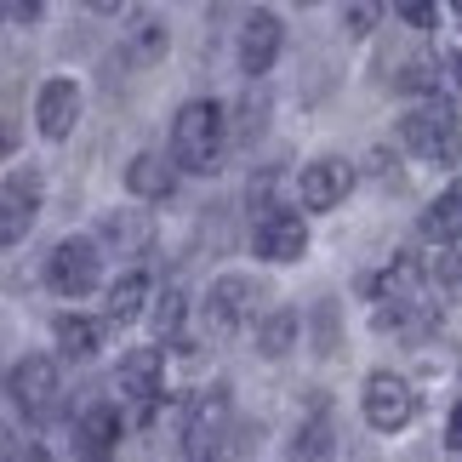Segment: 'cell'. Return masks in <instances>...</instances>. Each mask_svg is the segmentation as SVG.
Returning a JSON list of instances; mask_svg holds the SVG:
<instances>
[{
    "mask_svg": "<svg viewBox=\"0 0 462 462\" xmlns=\"http://www.w3.org/2000/svg\"><path fill=\"white\" fill-rule=\"evenodd\" d=\"M223 103L211 97H194L177 109L171 120V160L183 171H217V154H223Z\"/></svg>",
    "mask_w": 462,
    "mask_h": 462,
    "instance_id": "obj_1",
    "label": "cell"
},
{
    "mask_svg": "<svg viewBox=\"0 0 462 462\" xmlns=\"http://www.w3.org/2000/svg\"><path fill=\"white\" fill-rule=\"evenodd\" d=\"M400 137H405V149L417 160H429V166H457L462 160V120L446 103H417V109L400 120Z\"/></svg>",
    "mask_w": 462,
    "mask_h": 462,
    "instance_id": "obj_2",
    "label": "cell"
},
{
    "mask_svg": "<svg viewBox=\"0 0 462 462\" xmlns=\"http://www.w3.org/2000/svg\"><path fill=\"white\" fill-rule=\"evenodd\" d=\"M411 417H417L411 383L394 377V371H371V377H365V422H371V429H377V434H400Z\"/></svg>",
    "mask_w": 462,
    "mask_h": 462,
    "instance_id": "obj_3",
    "label": "cell"
},
{
    "mask_svg": "<svg viewBox=\"0 0 462 462\" xmlns=\"http://www.w3.org/2000/svg\"><path fill=\"white\" fill-rule=\"evenodd\" d=\"M160 383H166V354H160V348H132V354H120L115 388L137 405V417H154Z\"/></svg>",
    "mask_w": 462,
    "mask_h": 462,
    "instance_id": "obj_4",
    "label": "cell"
},
{
    "mask_svg": "<svg viewBox=\"0 0 462 462\" xmlns=\"http://www.w3.org/2000/svg\"><path fill=\"white\" fill-rule=\"evenodd\" d=\"M223 422H228V388H200V394L189 400V411H183V451L189 462H211L206 446L223 434Z\"/></svg>",
    "mask_w": 462,
    "mask_h": 462,
    "instance_id": "obj_5",
    "label": "cell"
},
{
    "mask_svg": "<svg viewBox=\"0 0 462 462\" xmlns=\"http://www.w3.org/2000/svg\"><path fill=\"white\" fill-rule=\"evenodd\" d=\"M348 189H354V166L348 160H309L303 171H297V200H303L309 211H331V206H343L348 200Z\"/></svg>",
    "mask_w": 462,
    "mask_h": 462,
    "instance_id": "obj_6",
    "label": "cell"
},
{
    "mask_svg": "<svg viewBox=\"0 0 462 462\" xmlns=\"http://www.w3.org/2000/svg\"><path fill=\"white\" fill-rule=\"evenodd\" d=\"M12 405L29 417H46L51 405H58V365L46 360V354H29V360L12 365Z\"/></svg>",
    "mask_w": 462,
    "mask_h": 462,
    "instance_id": "obj_7",
    "label": "cell"
},
{
    "mask_svg": "<svg viewBox=\"0 0 462 462\" xmlns=\"http://www.w3.org/2000/svg\"><path fill=\"white\" fill-rule=\"evenodd\" d=\"M34 120H41V137L46 143H63L80 120V86L69 75H51L41 92H34Z\"/></svg>",
    "mask_w": 462,
    "mask_h": 462,
    "instance_id": "obj_8",
    "label": "cell"
},
{
    "mask_svg": "<svg viewBox=\"0 0 462 462\" xmlns=\"http://www.w3.org/2000/svg\"><path fill=\"white\" fill-rule=\"evenodd\" d=\"M51 286L63 297H86L97 291V245L92 240H58V252H51Z\"/></svg>",
    "mask_w": 462,
    "mask_h": 462,
    "instance_id": "obj_9",
    "label": "cell"
},
{
    "mask_svg": "<svg viewBox=\"0 0 462 462\" xmlns=\"http://www.w3.org/2000/svg\"><path fill=\"white\" fill-rule=\"evenodd\" d=\"M34 211H41V177H34V171H12L6 194H0V240L17 245L34 228Z\"/></svg>",
    "mask_w": 462,
    "mask_h": 462,
    "instance_id": "obj_10",
    "label": "cell"
},
{
    "mask_svg": "<svg viewBox=\"0 0 462 462\" xmlns=\"http://www.w3.org/2000/svg\"><path fill=\"white\" fill-rule=\"evenodd\" d=\"M252 297H257V286L245 274H223L217 286L206 291V331L211 337H228L245 314H252Z\"/></svg>",
    "mask_w": 462,
    "mask_h": 462,
    "instance_id": "obj_11",
    "label": "cell"
},
{
    "mask_svg": "<svg viewBox=\"0 0 462 462\" xmlns=\"http://www.w3.org/2000/svg\"><path fill=\"white\" fill-rule=\"evenodd\" d=\"M309 252V223L297 211H263L257 223V257L269 263H297Z\"/></svg>",
    "mask_w": 462,
    "mask_h": 462,
    "instance_id": "obj_12",
    "label": "cell"
},
{
    "mask_svg": "<svg viewBox=\"0 0 462 462\" xmlns=\"http://www.w3.org/2000/svg\"><path fill=\"white\" fill-rule=\"evenodd\" d=\"M280 41H286V29H280L274 12H252L240 29V69L245 75H269L274 58H280Z\"/></svg>",
    "mask_w": 462,
    "mask_h": 462,
    "instance_id": "obj_13",
    "label": "cell"
},
{
    "mask_svg": "<svg viewBox=\"0 0 462 462\" xmlns=\"http://www.w3.org/2000/svg\"><path fill=\"white\" fill-rule=\"evenodd\" d=\"M115 446H120V411L115 405H86L75 417V451L92 462H109Z\"/></svg>",
    "mask_w": 462,
    "mask_h": 462,
    "instance_id": "obj_14",
    "label": "cell"
},
{
    "mask_svg": "<svg viewBox=\"0 0 462 462\" xmlns=\"http://www.w3.org/2000/svg\"><path fill=\"white\" fill-rule=\"evenodd\" d=\"M126 189L137 194V200H166V194L177 189V160H166V154H132Z\"/></svg>",
    "mask_w": 462,
    "mask_h": 462,
    "instance_id": "obj_15",
    "label": "cell"
},
{
    "mask_svg": "<svg viewBox=\"0 0 462 462\" xmlns=\"http://www.w3.org/2000/svg\"><path fill=\"white\" fill-rule=\"evenodd\" d=\"M51 337H58V348L69 360H92L103 331H97V319H86V314H58L51 319Z\"/></svg>",
    "mask_w": 462,
    "mask_h": 462,
    "instance_id": "obj_16",
    "label": "cell"
},
{
    "mask_svg": "<svg viewBox=\"0 0 462 462\" xmlns=\"http://www.w3.org/2000/svg\"><path fill=\"white\" fill-rule=\"evenodd\" d=\"M422 235L429 240H457L462 235V183H451L429 211H422Z\"/></svg>",
    "mask_w": 462,
    "mask_h": 462,
    "instance_id": "obj_17",
    "label": "cell"
},
{
    "mask_svg": "<svg viewBox=\"0 0 462 462\" xmlns=\"http://www.w3.org/2000/svg\"><path fill=\"white\" fill-rule=\"evenodd\" d=\"M297 331H303V314H297V309H274V314L257 326V348L269 354V360H280V354H291Z\"/></svg>",
    "mask_w": 462,
    "mask_h": 462,
    "instance_id": "obj_18",
    "label": "cell"
},
{
    "mask_svg": "<svg viewBox=\"0 0 462 462\" xmlns=\"http://www.w3.org/2000/svg\"><path fill=\"white\" fill-rule=\"evenodd\" d=\"M143 303H149V274H143V269L120 274L115 286H109V319H120V326L143 314Z\"/></svg>",
    "mask_w": 462,
    "mask_h": 462,
    "instance_id": "obj_19",
    "label": "cell"
},
{
    "mask_svg": "<svg viewBox=\"0 0 462 462\" xmlns=\"http://www.w3.org/2000/svg\"><path fill=\"white\" fill-rule=\"evenodd\" d=\"M286 462H331V429H326V417H309L303 429H297Z\"/></svg>",
    "mask_w": 462,
    "mask_h": 462,
    "instance_id": "obj_20",
    "label": "cell"
},
{
    "mask_svg": "<svg viewBox=\"0 0 462 462\" xmlns=\"http://www.w3.org/2000/svg\"><path fill=\"white\" fill-rule=\"evenodd\" d=\"M103 240L137 252V245L149 240V217H143V211H109V217H103Z\"/></svg>",
    "mask_w": 462,
    "mask_h": 462,
    "instance_id": "obj_21",
    "label": "cell"
},
{
    "mask_svg": "<svg viewBox=\"0 0 462 462\" xmlns=\"http://www.w3.org/2000/svg\"><path fill=\"white\" fill-rule=\"evenodd\" d=\"M154 58H166V23H137L132 29V41H126V63H154Z\"/></svg>",
    "mask_w": 462,
    "mask_h": 462,
    "instance_id": "obj_22",
    "label": "cell"
},
{
    "mask_svg": "<svg viewBox=\"0 0 462 462\" xmlns=\"http://www.w3.org/2000/svg\"><path fill=\"white\" fill-rule=\"evenodd\" d=\"M394 86H400V92H434V86H439V75H434V63L411 58V63H405L400 75H394Z\"/></svg>",
    "mask_w": 462,
    "mask_h": 462,
    "instance_id": "obj_23",
    "label": "cell"
},
{
    "mask_svg": "<svg viewBox=\"0 0 462 462\" xmlns=\"http://www.w3.org/2000/svg\"><path fill=\"white\" fill-rule=\"evenodd\" d=\"M183 331V291H166V303L154 309V337H177Z\"/></svg>",
    "mask_w": 462,
    "mask_h": 462,
    "instance_id": "obj_24",
    "label": "cell"
},
{
    "mask_svg": "<svg viewBox=\"0 0 462 462\" xmlns=\"http://www.w3.org/2000/svg\"><path fill=\"white\" fill-rule=\"evenodd\" d=\"M400 23H411V29H434L439 23V6H422V0H405V6H394Z\"/></svg>",
    "mask_w": 462,
    "mask_h": 462,
    "instance_id": "obj_25",
    "label": "cell"
},
{
    "mask_svg": "<svg viewBox=\"0 0 462 462\" xmlns=\"http://www.w3.org/2000/svg\"><path fill=\"white\" fill-rule=\"evenodd\" d=\"M0 12H6V23H41V0H6V6H0Z\"/></svg>",
    "mask_w": 462,
    "mask_h": 462,
    "instance_id": "obj_26",
    "label": "cell"
},
{
    "mask_svg": "<svg viewBox=\"0 0 462 462\" xmlns=\"http://www.w3.org/2000/svg\"><path fill=\"white\" fill-rule=\"evenodd\" d=\"M371 23H377V6H348V12H343V29H348V34H365Z\"/></svg>",
    "mask_w": 462,
    "mask_h": 462,
    "instance_id": "obj_27",
    "label": "cell"
},
{
    "mask_svg": "<svg viewBox=\"0 0 462 462\" xmlns=\"http://www.w3.org/2000/svg\"><path fill=\"white\" fill-rule=\"evenodd\" d=\"M446 446H451V451H462V405H457L451 422H446Z\"/></svg>",
    "mask_w": 462,
    "mask_h": 462,
    "instance_id": "obj_28",
    "label": "cell"
},
{
    "mask_svg": "<svg viewBox=\"0 0 462 462\" xmlns=\"http://www.w3.org/2000/svg\"><path fill=\"white\" fill-rule=\"evenodd\" d=\"M12 462H51L41 446H12Z\"/></svg>",
    "mask_w": 462,
    "mask_h": 462,
    "instance_id": "obj_29",
    "label": "cell"
},
{
    "mask_svg": "<svg viewBox=\"0 0 462 462\" xmlns=\"http://www.w3.org/2000/svg\"><path fill=\"white\" fill-rule=\"evenodd\" d=\"M457 80H462V58H457Z\"/></svg>",
    "mask_w": 462,
    "mask_h": 462,
    "instance_id": "obj_30",
    "label": "cell"
}]
</instances>
